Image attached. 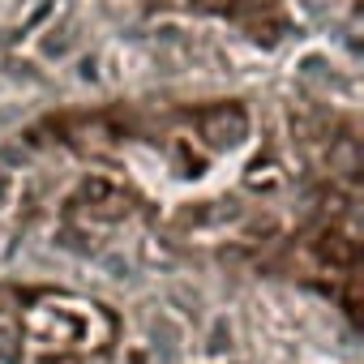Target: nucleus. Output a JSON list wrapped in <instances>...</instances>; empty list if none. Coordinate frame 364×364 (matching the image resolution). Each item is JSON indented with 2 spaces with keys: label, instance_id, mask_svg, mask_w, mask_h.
Segmentation results:
<instances>
[{
  "label": "nucleus",
  "instance_id": "f257e3e1",
  "mask_svg": "<svg viewBox=\"0 0 364 364\" xmlns=\"http://www.w3.org/2000/svg\"><path fill=\"white\" fill-rule=\"evenodd\" d=\"M245 133H249V120L240 107H210L202 116V137L210 146H236Z\"/></svg>",
  "mask_w": 364,
  "mask_h": 364
}]
</instances>
